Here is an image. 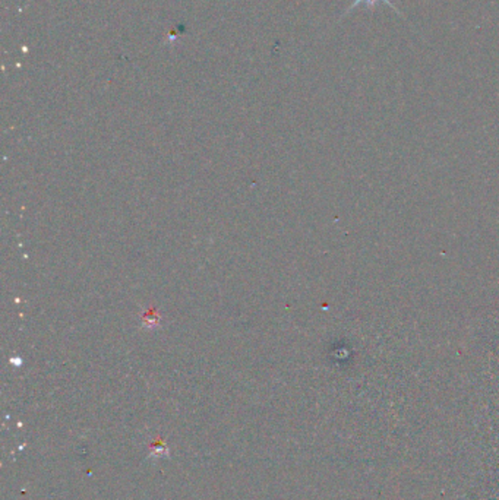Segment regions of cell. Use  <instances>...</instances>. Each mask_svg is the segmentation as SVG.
Returning a JSON list of instances; mask_svg holds the SVG:
<instances>
[{"instance_id": "obj_1", "label": "cell", "mask_w": 499, "mask_h": 500, "mask_svg": "<svg viewBox=\"0 0 499 500\" xmlns=\"http://www.w3.org/2000/svg\"><path fill=\"white\" fill-rule=\"evenodd\" d=\"M377 2H385L386 5H389V6H391V8H393V9L396 10V12H398V10H397V8H396V6L393 5V2H389V0H354V2L352 3V6L349 8V10H347L346 13L352 12V10H353V9L356 8V6H359V5H362V3H366L368 6L373 8V6H375V5H377ZM346 13H345V15H346Z\"/></svg>"}]
</instances>
